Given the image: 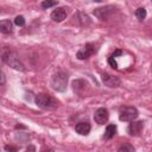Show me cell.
I'll return each instance as SVG.
<instances>
[{"label":"cell","instance_id":"obj_1","mask_svg":"<svg viewBox=\"0 0 152 152\" xmlns=\"http://www.w3.org/2000/svg\"><path fill=\"white\" fill-rule=\"evenodd\" d=\"M1 59L5 64L13 68L14 70H18V71H24L25 70V65L23 64L21 59L19 58V55L14 50H10V49L5 50L1 55Z\"/></svg>","mask_w":152,"mask_h":152},{"label":"cell","instance_id":"obj_2","mask_svg":"<svg viewBox=\"0 0 152 152\" xmlns=\"http://www.w3.org/2000/svg\"><path fill=\"white\" fill-rule=\"evenodd\" d=\"M34 102H36V104L39 107V108H42V109H56L57 107H58V101L53 97V96H51V95H49V94H45V93H40V94H37L36 95V97H34Z\"/></svg>","mask_w":152,"mask_h":152},{"label":"cell","instance_id":"obj_3","mask_svg":"<svg viewBox=\"0 0 152 152\" xmlns=\"http://www.w3.org/2000/svg\"><path fill=\"white\" fill-rule=\"evenodd\" d=\"M68 80H69V76H68L66 72L57 71L51 77V87H52V89H55L56 91H61V93L65 91L66 90V86H68Z\"/></svg>","mask_w":152,"mask_h":152},{"label":"cell","instance_id":"obj_4","mask_svg":"<svg viewBox=\"0 0 152 152\" xmlns=\"http://www.w3.org/2000/svg\"><path fill=\"white\" fill-rule=\"evenodd\" d=\"M138 115H139V113H138V109L135 107H124L119 112L120 121H125V122H129L132 120H135L138 118Z\"/></svg>","mask_w":152,"mask_h":152},{"label":"cell","instance_id":"obj_5","mask_svg":"<svg viewBox=\"0 0 152 152\" xmlns=\"http://www.w3.org/2000/svg\"><path fill=\"white\" fill-rule=\"evenodd\" d=\"M96 52V46L93 43H87L86 45H83L77 52H76V57L81 61L83 59H88L90 56H93Z\"/></svg>","mask_w":152,"mask_h":152},{"label":"cell","instance_id":"obj_6","mask_svg":"<svg viewBox=\"0 0 152 152\" xmlns=\"http://www.w3.org/2000/svg\"><path fill=\"white\" fill-rule=\"evenodd\" d=\"M115 12V7L112 6V5H107V6H103V7H99V8H95L93 11V14L99 18L100 20H106L108 19L113 13Z\"/></svg>","mask_w":152,"mask_h":152},{"label":"cell","instance_id":"obj_7","mask_svg":"<svg viewBox=\"0 0 152 152\" xmlns=\"http://www.w3.org/2000/svg\"><path fill=\"white\" fill-rule=\"evenodd\" d=\"M129 122L131 124L127 127L128 134L131 137H138V135H140L141 132H142V129H144V121H141V120H138V121L132 120Z\"/></svg>","mask_w":152,"mask_h":152},{"label":"cell","instance_id":"obj_8","mask_svg":"<svg viewBox=\"0 0 152 152\" xmlns=\"http://www.w3.org/2000/svg\"><path fill=\"white\" fill-rule=\"evenodd\" d=\"M101 78H102V83L106 87H108V88H118L121 84L120 78H118L116 76H113L110 74H107V72L102 74V77Z\"/></svg>","mask_w":152,"mask_h":152},{"label":"cell","instance_id":"obj_9","mask_svg":"<svg viewBox=\"0 0 152 152\" xmlns=\"http://www.w3.org/2000/svg\"><path fill=\"white\" fill-rule=\"evenodd\" d=\"M108 119H109V113H108V109L107 108L101 107V108H99V109L95 110V113H94V120H95V122L97 125H104V124H107Z\"/></svg>","mask_w":152,"mask_h":152},{"label":"cell","instance_id":"obj_10","mask_svg":"<svg viewBox=\"0 0 152 152\" xmlns=\"http://www.w3.org/2000/svg\"><path fill=\"white\" fill-rule=\"evenodd\" d=\"M68 15V12L65 10V7H57L56 10H53L51 12V19L56 23H62Z\"/></svg>","mask_w":152,"mask_h":152},{"label":"cell","instance_id":"obj_11","mask_svg":"<svg viewBox=\"0 0 152 152\" xmlns=\"http://www.w3.org/2000/svg\"><path fill=\"white\" fill-rule=\"evenodd\" d=\"M90 129H91V126H90V124L88 121H80L75 126V131L80 135H88Z\"/></svg>","mask_w":152,"mask_h":152},{"label":"cell","instance_id":"obj_12","mask_svg":"<svg viewBox=\"0 0 152 152\" xmlns=\"http://www.w3.org/2000/svg\"><path fill=\"white\" fill-rule=\"evenodd\" d=\"M74 19L75 21L80 25V26H87L90 24V18L88 14L83 13V12H77L75 15H74Z\"/></svg>","mask_w":152,"mask_h":152},{"label":"cell","instance_id":"obj_13","mask_svg":"<svg viewBox=\"0 0 152 152\" xmlns=\"http://www.w3.org/2000/svg\"><path fill=\"white\" fill-rule=\"evenodd\" d=\"M0 32L5 34H10L13 32V23L8 19L0 20Z\"/></svg>","mask_w":152,"mask_h":152},{"label":"cell","instance_id":"obj_14","mask_svg":"<svg viewBox=\"0 0 152 152\" xmlns=\"http://www.w3.org/2000/svg\"><path fill=\"white\" fill-rule=\"evenodd\" d=\"M115 134H116V126H115V125H113V124H110V125H108V126L106 127V131H104L103 138H104V139H107V140H109V139L114 138V135H115Z\"/></svg>","mask_w":152,"mask_h":152},{"label":"cell","instance_id":"obj_15","mask_svg":"<svg viewBox=\"0 0 152 152\" xmlns=\"http://www.w3.org/2000/svg\"><path fill=\"white\" fill-rule=\"evenodd\" d=\"M134 14H135V17H137V19H138L139 21H142V20H145L147 13H146V10H145L144 7H139V8L135 10Z\"/></svg>","mask_w":152,"mask_h":152},{"label":"cell","instance_id":"obj_16","mask_svg":"<svg viewBox=\"0 0 152 152\" xmlns=\"http://www.w3.org/2000/svg\"><path fill=\"white\" fill-rule=\"evenodd\" d=\"M57 5V0H44L42 4H40V6H42V8H50V7H53V6H56Z\"/></svg>","mask_w":152,"mask_h":152},{"label":"cell","instance_id":"obj_17","mask_svg":"<svg viewBox=\"0 0 152 152\" xmlns=\"http://www.w3.org/2000/svg\"><path fill=\"white\" fill-rule=\"evenodd\" d=\"M118 151L119 152H133L134 151V147L132 145H129V144H124L122 146H120L118 148Z\"/></svg>","mask_w":152,"mask_h":152},{"label":"cell","instance_id":"obj_18","mask_svg":"<svg viewBox=\"0 0 152 152\" xmlns=\"http://www.w3.org/2000/svg\"><path fill=\"white\" fill-rule=\"evenodd\" d=\"M14 24L17 26H24L25 25V18L23 15H17L14 18Z\"/></svg>","mask_w":152,"mask_h":152},{"label":"cell","instance_id":"obj_19","mask_svg":"<svg viewBox=\"0 0 152 152\" xmlns=\"http://www.w3.org/2000/svg\"><path fill=\"white\" fill-rule=\"evenodd\" d=\"M108 63H109V65H110L113 69H118V63H116L115 57H114L113 55H110V56L108 57Z\"/></svg>","mask_w":152,"mask_h":152},{"label":"cell","instance_id":"obj_20","mask_svg":"<svg viewBox=\"0 0 152 152\" xmlns=\"http://www.w3.org/2000/svg\"><path fill=\"white\" fill-rule=\"evenodd\" d=\"M6 83V75L2 70H0V86H4Z\"/></svg>","mask_w":152,"mask_h":152},{"label":"cell","instance_id":"obj_21","mask_svg":"<svg viewBox=\"0 0 152 152\" xmlns=\"http://www.w3.org/2000/svg\"><path fill=\"white\" fill-rule=\"evenodd\" d=\"M5 150H6V151H17L18 148H17V147H13V146H8V145H7V146H5Z\"/></svg>","mask_w":152,"mask_h":152},{"label":"cell","instance_id":"obj_22","mask_svg":"<svg viewBox=\"0 0 152 152\" xmlns=\"http://www.w3.org/2000/svg\"><path fill=\"white\" fill-rule=\"evenodd\" d=\"M26 150H27V151H28V150H31V151H34V150H36V148H34V147H33V146H30V147H27V148H26Z\"/></svg>","mask_w":152,"mask_h":152},{"label":"cell","instance_id":"obj_23","mask_svg":"<svg viewBox=\"0 0 152 152\" xmlns=\"http://www.w3.org/2000/svg\"><path fill=\"white\" fill-rule=\"evenodd\" d=\"M94 1H97V2H100V1H102V0H94Z\"/></svg>","mask_w":152,"mask_h":152}]
</instances>
